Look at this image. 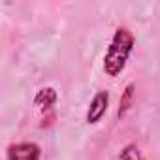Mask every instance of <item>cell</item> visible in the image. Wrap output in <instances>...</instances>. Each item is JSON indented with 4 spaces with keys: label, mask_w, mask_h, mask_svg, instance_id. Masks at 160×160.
<instances>
[{
    "label": "cell",
    "mask_w": 160,
    "mask_h": 160,
    "mask_svg": "<svg viewBox=\"0 0 160 160\" xmlns=\"http://www.w3.org/2000/svg\"><path fill=\"white\" fill-rule=\"evenodd\" d=\"M134 47H136V36L132 34V30H128L126 27H119L113 32L108 51L104 55L106 75H109V77L121 75L128 64V58H130Z\"/></svg>",
    "instance_id": "obj_1"
},
{
    "label": "cell",
    "mask_w": 160,
    "mask_h": 160,
    "mask_svg": "<svg viewBox=\"0 0 160 160\" xmlns=\"http://www.w3.org/2000/svg\"><path fill=\"white\" fill-rule=\"evenodd\" d=\"M6 160H42V149L34 141L10 143L6 149Z\"/></svg>",
    "instance_id": "obj_2"
},
{
    "label": "cell",
    "mask_w": 160,
    "mask_h": 160,
    "mask_svg": "<svg viewBox=\"0 0 160 160\" xmlns=\"http://www.w3.org/2000/svg\"><path fill=\"white\" fill-rule=\"evenodd\" d=\"M108 108H109V92H108V91H98V92L92 96V100H91V104H89V108H87L85 121H87L89 124L100 122L102 117L106 115Z\"/></svg>",
    "instance_id": "obj_3"
},
{
    "label": "cell",
    "mask_w": 160,
    "mask_h": 160,
    "mask_svg": "<svg viewBox=\"0 0 160 160\" xmlns=\"http://www.w3.org/2000/svg\"><path fill=\"white\" fill-rule=\"evenodd\" d=\"M57 100H58V94H57V91L53 89V87H43V89H40L38 92H36V96H34V104L40 108V109H51L55 104H57Z\"/></svg>",
    "instance_id": "obj_4"
},
{
    "label": "cell",
    "mask_w": 160,
    "mask_h": 160,
    "mask_svg": "<svg viewBox=\"0 0 160 160\" xmlns=\"http://www.w3.org/2000/svg\"><path fill=\"white\" fill-rule=\"evenodd\" d=\"M134 94H136V87H134V83H128L124 87L122 94H121V100H119V109H117V117L119 119H122L130 111V108L134 104Z\"/></svg>",
    "instance_id": "obj_5"
},
{
    "label": "cell",
    "mask_w": 160,
    "mask_h": 160,
    "mask_svg": "<svg viewBox=\"0 0 160 160\" xmlns=\"http://www.w3.org/2000/svg\"><path fill=\"white\" fill-rule=\"evenodd\" d=\"M117 160H145V158H143V154L136 143H128L121 149V154Z\"/></svg>",
    "instance_id": "obj_6"
}]
</instances>
